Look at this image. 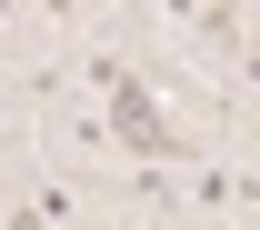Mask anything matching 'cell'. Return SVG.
<instances>
[{
    "label": "cell",
    "instance_id": "cell-1",
    "mask_svg": "<svg viewBox=\"0 0 260 230\" xmlns=\"http://www.w3.org/2000/svg\"><path fill=\"white\" fill-rule=\"evenodd\" d=\"M0 230H40V220H30V210H20V200H10V210H0Z\"/></svg>",
    "mask_w": 260,
    "mask_h": 230
}]
</instances>
